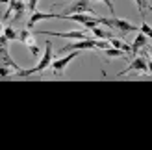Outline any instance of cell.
<instances>
[{
	"mask_svg": "<svg viewBox=\"0 0 152 150\" xmlns=\"http://www.w3.org/2000/svg\"><path fill=\"white\" fill-rule=\"evenodd\" d=\"M17 41H19V43H22V44H26V47L34 44V43H35L34 32H32L30 28H22V30H19V33H17Z\"/></svg>",
	"mask_w": 152,
	"mask_h": 150,
	"instance_id": "obj_10",
	"label": "cell"
},
{
	"mask_svg": "<svg viewBox=\"0 0 152 150\" xmlns=\"http://www.w3.org/2000/svg\"><path fill=\"white\" fill-rule=\"evenodd\" d=\"M93 48H95V39L86 37V39H78L74 43L65 44L63 48H59V56L65 54V52H71V50H93Z\"/></svg>",
	"mask_w": 152,
	"mask_h": 150,
	"instance_id": "obj_6",
	"label": "cell"
},
{
	"mask_svg": "<svg viewBox=\"0 0 152 150\" xmlns=\"http://www.w3.org/2000/svg\"><path fill=\"white\" fill-rule=\"evenodd\" d=\"M4 32V26H2V20H0V33Z\"/></svg>",
	"mask_w": 152,
	"mask_h": 150,
	"instance_id": "obj_24",
	"label": "cell"
},
{
	"mask_svg": "<svg viewBox=\"0 0 152 150\" xmlns=\"http://www.w3.org/2000/svg\"><path fill=\"white\" fill-rule=\"evenodd\" d=\"M52 41H47V48H45V54L39 58V61H37L35 67L32 69H22L17 72V78H30L32 74H37V72H47V69H50V63H52Z\"/></svg>",
	"mask_w": 152,
	"mask_h": 150,
	"instance_id": "obj_1",
	"label": "cell"
},
{
	"mask_svg": "<svg viewBox=\"0 0 152 150\" xmlns=\"http://www.w3.org/2000/svg\"><path fill=\"white\" fill-rule=\"evenodd\" d=\"M95 48H102V50L110 48V41L108 39H95Z\"/></svg>",
	"mask_w": 152,
	"mask_h": 150,
	"instance_id": "obj_19",
	"label": "cell"
},
{
	"mask_svg": "<svg viewBox=\"0 0 152 150\" xmlns=\"http://www.w3.org/2000/svg\"><path fill=\"white\" fill-rule=\"evenodd\" d=\"M147 11H150V13H152V6H150V4L147 6Z\"/></svg>",
	"mask_w": 152,
	"mask_h": 150,
	"instance_id": "obj_25",
	"label": "cell"
},
{
	"mask_svg": "<svg viewBox=\"0 0 152 150\" xmlns=\"http://www.w3.org/2000/svg\"><path fill=\"white\" fill-rule=\"evenodd\" d=\"M148 54H150V58H152V48H150V47H148Z\"/></svg>",
	"mask_w": 152,
	"mask_h": 150,
	"instance_id": "obj_26",
	"label": "cell"
},
{
	"mask_svg": "<svg viewBox=\"0 0 152 150\" xmlns=\"http://www.w3.org/2000/svg\"><path fill=\"white\" fill-rule=\"evenodd\" d=\"M135 6H137V9H139V15H141V19L145 20V15H147V6H148V0H134Z\"/></svg>",
	"mask_w": 152,
	"mask_h": 150,
	"instance_id": "obj_15",
	"label": "cell"
},
{
	"mask_svg": "<svg viewBox=\"0 0 152 150\" xmlns=\"http://www.w3.org/2000/svg\"><path fill=\"white\" fill-rule=\"evenodd\" d=\"M48 19H59V13H50V11H34L30 13V19L26 22V28H35L37 22L41 20H48Z\"/></svg>",
	"mask_w": 152,
	"mask_h": 150,
	"instance_id": "obj_7",
	"label": "cell"
},
{
	"mask_svg": "<svg viewBox=\"0 0 152 150\" xmlns=\"http://www.w3.org/2000/svg\"><path fill=\"white\" fill-rule=\"evenodd\" d=\"M28 48H30V54H32V58H39V56H41V48L37 47L35 43H34V44H30Z\"/></svg>",
	"mask_w": 152,
	"mask_h": 150,
	"instance_id": "obj_20",
	"label": "cell"
},
{
	"mask_svg": "<svg viewBox=\"0 0 152 150\" xmlns=\"http://www.w3.org/2000/svg\"><path fill=\"white\" fill-rule=\"evenodd\" d=\"M0 63H4V65H10V67H13V69L17 71V72H19V71H22L20 67H19L17 63H15L11 58H10V52H7V47H2V48H0Z\"/></svg>",
	"mask_w": 152,
	"mask_h": 150,
	"instance_id": "obj_12",
	"label": "cell"
},
{
	"mask_svg": "<svg viewBox=\"0 0 152 150\" xmlns=\"http://www.w3.org/2000/svg\"><path fill=\"white\" fill-rule=\"evenodd\" d=\"M104 52H106V58H108V59H115V58H121V59H128V54H126V52L119 50V48H113V47L106 48Z\"/></svg>",
	"mask_w": 152,
	"mask_h": 150,
	"instance_id": "obj_13",
	"label": "cell"
},
{
	"mask_svg": "<svg viewBox=\"0 0 152 150\" xmlns=\"http://www.w3.org/2000/svg\"><path fill=\"white\" fill-rule=\"evenodd\" d=\"M98 20H100V26L117 30V32H121V35H123V33H128V32H137V30H139L135 24H132V22L126 20V19H117V17L104 19V17H98Z\"/></svg>",
	"mask_w": 152,
	"mask_h": 150,
	"instance_id": "obj_2",
	"label": "cell"
},
{
	"mask_svg": "<svg viewBox=\"0 0 152 150\" xmlns=\"http://www.w3.org/2000/svg\"><path fill=\"white\" fill-rule=\"evenodd\" d=\"M28 11V7H26V2L24 0H15V7H13V22H19L22 20V17H24V13Z\"/></svg>",
	"mask_w": 152,
	"mask_h": 150,
	"instance_id": "obj_11",
	"label": "cell"
},
{
	"mask_svg": "<svg viewBox=\"0 0 152 150\" xmlns=\"http://www.w3.org/2000/svg\"><path fill=\"white\" fill-rule=\"evenodd\" d=\"M15 69L10 65H4V63H0V78H7V76H11V72Z\"/></svg>",
	"mask_w": 152,
	"mask_h": 150,
	"instance_id": "obj_18",
	"label": "cell"
},
{
	"mask_svg": "<svg viewBox=\"0 0 152 150\" xmlns=\"http://www.w3.org/2000/svg\"><path fill=\"white\" fill-rule=\"evenodd\" d=\"M69 13H89V15H95L96 11L93 9V6H91V0H72V2L65 7L63 15H69Z\"/></svg>",
	"mask_w": 152,
	"mask_h": 150,
	"instance_id": "obj_4",
	"label": "cell"
},
{
	"mask_svg": "<svg viewBox=\"0 0 152 150\" xmlns=\"http://www.w3.org/2000/svg\"><path fill=\"white\" fill-rule=\"evenodd\" d=\"M17 28H13V26H4V35L7 37L10 41H17Z\"/></svg>",
	"mask_w": 152,
	"mask_h": 150,
	"instance_id": "obj_16",
	"label": "cell"
},
{
	"mask_svg": "<svg viewBox=\"0 0 152 150\" xmlns=\"http://www.w3.org/2000/svg\"><path fill=\"white\" fill-rule=\"evenodd\" d=\"M139 32H143L147 37H148V41H152V28H150V24L147 20H143L141 22V26H139Z\"/></svg>",
	"mask_w": 152,
	"mask_h": 150,
	"instance_id": "obj_17",
	"label": "cell"
},
{
	"mask_svg": "<svg viewBox=\"0 0 152 150\" xmlns=\"http://www.w3.org/2000/svg\"><path fill=\"white\" fill-rule=\"evenodd\" d=\"M95 2H102V4H106V6H108V9H110V13H115V7H113L111 0H95Z\"/></svg>",
	"mask_w": 152,
	"mask_h": 150,
	"instance_id": "obj_22",
	"label": "cell"
},
{
	"mask_svg": "<svg viewBox=\"0 0 152 150\" xmlns=\"http://www.w3.org/2000/svg\"><path fill=\"white\" fill-rule=\"evenodd\" d=\"M147 72L152 74V61H147Z\"/></svg>",
	"mask_w": 152,
	"mask_h": 150,
	"instance_id": "obj_23",
	"label": "cell"
},
{
	"mask_svg": "<svg viewBox=\"0 0 152 150\" xmlns=\"http://www.w3.org/2000/svg\"><path fill=\"white\" fill-rule=\"evenodd\" d=\"M74 58H78V50H71V54H67L63 58H58V59H52V63H50L52 74H54L56 78H63V72L67 69V65H69Z\"/></svg>",
	"mask_w": 152,
	"mask_h": 150,
	"instance_id": "obj_3",
	"label": "cell"
},
{
	"mask_svg": "<svg viewBox=\"0 0 152 150\" xmlns=\"http://www.w3.org/2000/svg\"><path fill=\"white\" fill-rule=\"evenodd\" d=\"M132 71H135V72H147V59L143 58V56H135V58H134V61L128 65L124 71H121V72L117 74V78L124 76V74L132 72Z\"/></svg>",
	"mask_w": 152,
	"mask_h": 150,
	"instance_id": "obj_8",
	"label": "cell"
},
{
	"mask_svg": "<svg viewBox=\"0 0 152 150\" xmlns=\"http://www.w3.org/2000/svg\"><path fill=\"white\" fill-rule=\"evenodd\" d=\"M91 32H93V35L96 37V39H111V37H113V33L108 32V30H104V28H100V24L93 26V28H91Z\"/></svg>",
	"mask_w": 152,
	"mask_h": 150,
	"instance_id": "obj_14",
	"label": "cell"
},
{
	"mask_svg": "<svg viewBox=\"0 0 152 150\" xmlns=\"http://www.w3.org/2000/svg\"><path fill=\"white\" fill-rule=\"evenodd\" d=\"M37 2H39V0H28V4H26V7H28V13H34V11H35Z\"/></svg>",
	"mask_w": 152,
	"mask_h": 150,
	"instance_id": "obj_21",
	"label": "cell"
},
{
	"mask_svg": "<svg viewBox=\"0 0 152 150\" xmlns=\"http://www.w3.org/2000/svg\"><path fill=\"white\" fill-rule=\"evenodd\" d=\"M130 44H132V54L128 56V58H134L141 48H145L147 44H148V37L143 33V32H139V30H137V33H135V39H134Z\"/></svg>",
	"mask_w": 152,
	"mask_h": 150,
	"instance_id": "obj_9",
	"label": "cell"
},
{
	"mask_svg": "<svg viewBox=\"0 0 152 150\" xmlns=\"http://www.w3.org/2000/svg\"><path fill=\"white\" fill-rule=\"evenodd\" d=\"M35 33H43V35H52V37H59V39H69V41H78V39H86V32L82 30H72V32H45V30H39Z\"/></svg>",
	"mask_w": 152,
	"mask_h": 150,
	"instance_id": "obj_5",
	"label": "cell"
}]
</instances>
